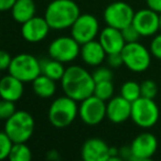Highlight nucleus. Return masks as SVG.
<instances>
[{
    "instance_id": "obj_31",
    "label": "nucleus",
    "mask_w": 161,
    "mask_h": 161,
    "mask_svg": "<svg viewBox=\"0 0 161 161\" xmlns=\"http://www.w3.org/2000/svg\"><path fill=\"white\" fill-rule=\"evenodd\" d=\"M150 52L154 58L161 60V33L152 39L150 44Z\"/></svg>"
},
{
    "instance_id": "obj_9",
    "label": "nucleus",
    "mask_w": 161,
    "mask_h": 161,
    "mask_svg": "<svg viewBox=\"0 0 161 161\" xmlns=\"http://www.w3.org/2000/svg\"><path fill=\"white\" fill-rule=\"evenodd\" d=\"M135 11L128 3L116 1L110 3L104 11V20L107 25L123 30L127 25H131L134 20Z\"/></svg>"
},
{
    "instance_id": "obj_18",
    "label": "nucleus",
    "mask_w": 161,
    "mask_h": 161,
    "mask_svg": "<svg viewBox=\"0 0 161 161\" xmlns=\"http://www.w3.org/2000/svg\"><path fill=\"white\" fill-rule=\"evenodd\" d=\"M106 51L99 41L92 40L80 45V56L86 64L98 66L106 58Z\"/></svg>"
},
{
    "instance_id": "obj_7",
    "label": "nucleus",
    "mask_w": 161,
    "mask_h": 161,
    "mask_svg": "<svg viewBox=\"0 0 161 161\" xmlns=\"http://www.w3.org/2000/svg\"><path fill=\"white\" fill-rule=\"evenodd\" d=\"M124 64L132 72L140 73L149 67L151 56L148 49L139 42L126 43L121 50Z\"/></svg>"
},
{
    "instance_id": "obj_17",
    "label": "nucleus",
    "mask_w": 161,
    "mask_h": 161,
    "mask_svg": "<svg viewBox=\"0 0 161 161\" xmlns=\"http://www.w3.org/2000/svg\"><path fill=\"white\" fill-rule=\"evenodd\" d=\"M98 41L103 45L107 54L121 52V50L124 49L126 44L121 30L109 27V25H107L105 29L102 30Z\"/></svg>"
},
{
    "instance_id": "obj_16",
    "label": "nucleus",
    "mask_w": 161,
    "mask_h": 161,
    "mask_svg": "<svg viewBox=\"0 0 161 161\" xmlns=\"http://www.w3.org/2000/svg\"><path fill=\"white\" fill-rule=\"evenodd\" d=\"M131 104L120 96L112 97L107 103L106 117L114 124H120L131 117Z\"/></svg>"
},
{
    "instance_id": "obj_13",
    "label": "nucleus",
    "mask_w": 161,
    "mask_h": 161,
    "mask_svg": "<svg viewBox=\"0 0 161 161\" xmlns=\"http://www.w3.org/2000/svg\"><path fill=\"white\" fill-rule=\"evenodd\" d=\"M50 29L51 27L47 23V19L41 17H33L27 22L22 23L21 34L22 38L28 42L38 43L47 38Z\"/></svg>"
},
{
    "instance_id": "obj_22",
    "label": "nucleus",
    "mask_w": 161,
    "mask_h": 161,
    "mask_svg": "<svg viewBox=\"0 0 161 161\" xmlns=\"http://www.w3.org/2000/svg\"><path fill=\"white\" fill-rule=\"evenodd\" d=\"M63 63L60 61H56L54 58L51 60H44L41 62V74H44L47 77L52 78L54 80H62L63 75L65 73Z\"/></svg>"
},
{
    "instance_id": "obj_3",
    "label": "nucleus",
    "mask_w": 161,
    "mask_h": 161,
    "mask_svg": "<svg viewBox=\"0 0 161 161\" xmlns=\"http://www.w3.org/2000/svg\"><path fill=\"white\" fill-rule=\"evenodd\" d=\"M77 102L69 96L58 97L51 104L47 113L49 121L55 128H65L69 126L78 114Z\"/></svg>"
},
{
    "instance_id": "obj_20",
    "label": "nucleus",
    "mask_w": 161,
    "mask_h": 161,
    "mask_svg": "<svg viewBox=\"0 0 161 161\" xmlns=\"http://www.w3.org/2000/svg\"><path fill=\"white\" fill-rule=\"evenodd\" d=\"M11 14L16 22L22 25L36 17V3L33 0H17L11 8Z\"/></svg>"
},
{
    "instance_id": "obj_36",
    "label": "nucleus",
    "mask_w": 161,
    "mask_h": 161,
    "mask_svg": "<svg viewBox=\"0 0 161 161\" xmlns=\"http://www.w3.org/2000/svg\"><path fill=\"white\" fill-rule=\"evenodd\" d=\"M159 30L161 31V14H159Z\"/></svg>"
},
{
    "instance_id": "obj_35",
    "label": "nucleus",
    "mask_w": 161,
    "mask_h": 161,
    "mask_svg": "<svg viewBox=\"0 0 161 161\" xmlns=\"http://www.w3.org/2000/svg\"><path fill=\"white\" fill-rule=\"evenodd\" d=\"M17 0H0V9L1 11H8L11 10Z\"/></svg>"
},
{
    "instance_id": "obj_32",
    "label": "nucleus",
    "mask_w": 161,
    "mask_h": 161,
    "mask_svg": "<svg viewBox=\"0 0 161 161\" xmlns=\"http://www.w3.org/2000/svg\"><path fill=\"white\" fill-rule=\"evenodd\" d=\"M107 62L110 67H120L124 64V58L121 52H117V53H110L107 54Z\"/></svg>"
},
{
    "instance_id": "obj_5",
    "label": "nucleus",
    "mask_w": 161,
    "mask_h": 161,
    "mask_svg": "<svg viewBox=\"0 0 161 161\" xmlns=\"http://www.w3.org/2000/svg\"><path fill=\"white\" fill-rule=\"evenodd\" d=\"M9 74L16 76L23 83L33 82L41 74V62L32 54L21 53L12 58Z\"/></svg>"
},
{
    "instance_id": "obj_12",
    "label": "nucleus",
    "mask_w": 161,
    "mask_h": 161,
    "mask_svg": "<svg viewBox=\"0 0 161 161\" xmlns=\"http://www.w3.org/2000/svg\"><path fill=\"white\" fill-rule=\"evenodd\" d=\"M158 141L150 132H142L132 140L130 145L132 160L143 161L150 159L157 151Z\"/></svg>"
},
{
    "instance_id": "obj_23",
    "label": "nucleus",
    "mask_w": 161,
    "mask_h": 161,
    "mask_svg": "<svg viewBox=\"0 0 161 161\" xmlns=\"http://www.w3.org/2000/svg\"><path fill=\"white\" fill-rule=\"evenodd\" d=\"M120 95L123 97H125L127 101H129L130 103H134L139 97H141L140 84H138L137 82H134V80H127L121 86Z\"/></svg>"
},
{
    "instance_id": "obj_26",
    "label": "nucleus",
    "mask_w": 161,
    "mask_h": 161,
    "mask_svg": "<svg viewBox=\"0 0 161 161\" xmlns=\"http://www.w3.org/2000/svg\"><path fill=\"white\" fill-rule=\"evenodd\" d=\"M14 145V142L5 131H3L0 134V159L1 160H5V159L9 158V154L11 152Z\"/></svg>"
},
{
    "instance_id": "obj_2",
    "label": "nucleus",
    "mask_w": 161,
    "mask_h": 161,
    "mask_svg": "<svg viewBox=\"0 0 161 161\" xmlns=\"http://www.w3.org/2000/svg\"><path fill=\"white\" fill-rule=\"evenodd\" d=\"M80 14V7L73 0H53L47 7L44 18L51 29L64 30L71 28Z\"/></svg>"
},
{
    "instance_id": "obj_33",
    "label": "nucleus",
    "mask_w": 161,
    "mask_h": 161,
    "mask_svg": "<svg viewBox=\"0 0 161 161\" xmlns=\"http://www.w3.org/2000/svg\"><path fill=\"white\" fill-rule=\"evenodd\" d=\"M12 58L8 52L1 51L0 52V69H9L10 64H11Z\"/></svg>"
},
{
    "instance_id": "obj_6",
    "label": "nucleus",
    "mask_w": 161,
    "mask_h": 161,
    "mask_svg": "<svg viewBox=\"0 0 161 161\" xmlns=\"http://www.w3.org/2000/svg\"><path fill=\"white\" fill-rule=\"evenodd\" d=\"M130 118L139 127L151 128L159 119V108L153 99L141 96L131 104Z\"/></svg>"
},
{
    "instance_id": "obj_24",
    "label": "nucleus",
    "mask_w": 161,
    "mask_h": 161,
    "mask_svg": "<svg viewBox=\"0 0 161 161\" xmlns=\"http://www.w3.org/2000/svg\"><path fill=\"white\" fill-rule=\"evenodd\" d=\"M31 158V150L25 145V142L14 143L9 154V159L11 161H30Z\"/></svg>"
},
{
    "instance_id": "obj_34",
    "label": "nucleus",
    "mask_w": 161,
    "mask_h": 161,
    "mask_svg": "<svg viewBox=\"0 0 161 161\" xmlns=\"http://www.w3.org/2000/svg\"><path fill=\"white\" fill-rule=\"evenodd\" d=\"M148 8L154 10L158 14H161V0H146Z\"/></svg>"
},
{
    "instance_id": "obj_14",
    "label": "nucleus",
    "mask_w": 161,
    "mask_h": 161,
    "mask_svg": "<svg viewBox=\"0 0 161 161\" xmlns=\"http://www.w3.org/2000/svg\"><path fill=\"white\" fill-rule=\"evenodd\" d=\"M132 25L141 36H153L159 30V14L150 8L139 10L135 12Z\"/></svg>"
},
{
    "instance_id": "obj_27",
    "label": "nucleus",
    "mask_w": 161,
    "mask_h": 161,
    "mask_svg": "<svg viewBox=\"0 0 161 161\" xmlns=\"http://www.w3.org/2000/svg\"><path fill=\"white\" fill-rule=\"evenodd\" d=\"M140 90L142 97L153 99L158 93V86L152 80H146L140 84Z\"/></svg>"
},
{
    "instance_id": "obj_25",
    "label": "nucleus",
    "mask_w": 161,
    "mask_h": 161,
    "mask_svg": "<svg viewBox=\"0 0 161 161\" xmlns=\"http://www.w3.org/2000/svg\"><path fill=\"white\" fill-rule=\"evenodd\" d=\"M96 97L103 99L104 102L109 101L114 95V84L112 80H105L95 84L94 94Z\"/></svg>"
},
{
    "instance_id": "obj_8",
    "label": "nucleus",
    "mask_w": 161,
    "mask_h": 161,
    "mask_svg": "<svg viewBox=\"0 0 161 161\" xmlns=\"http://www.w3.org/2000/svg\"><path fill=\"white\" fill-rule=\"evenodd\" d=\"M80 45L73 36H61L51 42L49 47V55L51 58L62 63L72 62L80 54Z\"/></svg>"
},
{
    "instance_id": "obj_15",
    "label": "nucleus",
    "mask_w": 161,
    "mask_h": 161,
    "mask_svg": "<svg viewBox=\"0 0 161 161\" xmlns=\"http://www.w3.org/2000/svg\"><path fill=\"white\" fill-rule=\"evenodd\" d=\"M110 147L99 138L87 139L82 146V158L84 161H108Z\"/></svg>"
},
{
    "instance_id": "obj_11",
    "label": "nucleus",
    "mask_w": 161,
    "mask_h": 161,
    "mask_svg": "<svg viewBox=\"0 0 161 161\" xmlns=\"http://www.w3.org/2000/svg\"><path fill=\"white\" fill-rule=\"evenodd\" d=\"M99 30V25L97 19L92 14H80L76 21L71 27L72 36L80 45L86 42L95 40Z\"/></svg>"
},
{
    "instance_id": "obj_28",
    "label": "nucleus",
    "mask_w": 161,
    "mask_h": 161,
    "mask_svg": "<svg viewBox=\"0 0 161 161\" xmlns=\"http://www.w3.org/2000/svg\"><path fill=\"white\" fill-rule=\"evenodd\" d=\"M16 112L17 110L16 106H14V102L7 101V99L1 101V103H0V118L3 119V120H7Z\"/></svg>"
},
{
    "instance_id": "obj_10",
    "label": "nucleus",
    "mask_w": 161,
    "mask_h": 161,
    "mask_svg": "<svg viewBox=\"0 0 161 161\" xmlns=\"http://www.w3.org/2000/svg\"><path fill=\"white\" fill-rule=\"evenodd\" d=\"M106 102L95 95H92L80 102L78 114L84 124L88 126H95L98 125L106 117Z\"/></svg>"
},
{
    "instance_id": "obj_4",
    "label": "nucleus",
    "mask_w": 161,
    "mask_h": 161,
    "mask_svg": "<svg viewBox=\"0 0 161 161\" xmlns=\"http://www.w3.org/2000/svg\"><path fill=\"white\" fill-rule=\"evenodd\" d=\"M34 119L29 113L18 110L6 120L3 131L11 138L14 143L27 142L34 131Z\"/></svg>"
},
{
    "instance_id": "obj_30",
    "label": "nucleus",
    "mask_w": 161,
    "mask_h": 161,
    "mask_svg": "<svg viewBox=\"0 0 161 161\" xmlns=\"http://www.w3.org/2000/svg\"><path fill=\"white\" fill-rule=\"evenodd\" d=\"M93 78L95 80V84L99 82H105V80H113V72L108 67H98L93 72Z\"/></svg>"
},
{
    "instance_id": "obj_29",
    "label": "nucleus",
    "mask_w": 161,
    "mask_h": 161,
    "mask_svg": "<svg viewBox=\"0 0 161 161\" xmlns=\"http://www.w3.org/2000/svg\"><path fill=\"white\" fill-rule=\"evenodd\" d=\"M121 33H123V36H124V39H125L126 43L138 42L139 38L141 36V34L139 33V31L135 28V25H132V23L127 25L126 28H124V29L121 30Z\"/></svg>"
},
{
    "instance_id": "obj_21",
    "label": "nucleus",
    "mask_w": 161,
    "mask_h": 161,
    "mask_svg": "<svg viewBox=\"0 0 161 161\" xmlns=\"http://www.w3.org/2000/svg\"><path fill=\"white\" fill-rule=\"evenodd\" d=\"M32 88L36 95L41 98H50L55 94V80L47 77L44 74H40L32 82Z\"/></svg>"
},
{
    "instance_id": "obj_1",
    "label": "nucleus",
    "mask_w": 161,
    "mask_h": 161,
    "mask_svg": "<svg viewBox=\"0 0 161 161\" xmlns=\"http://www.w3.org/2000/svg\"><path fill=\"white\" fill-rule=\"evenodd\" d=\"M61 80L65 95L76 102H82L94 94L95 80L93 75L83 67L77 65L67 67Z\"/></svg>"
},
{
    "instance_id": "obj_19",
    "label": "nucleus",
    "mask_w": 161,
    "mask_h": 161,
    "mask_svg": "<svg viewBox=\"0 0 161 161\" xmlns=\"http://www.w3.org/2000/svg\"><path fill=\"white\" fill-rule=\"evenodd\" d=\"M23 94V82L16 76L9 75L3 77L0 82V95L3 99L11 101L16 103L22 97Z\"/></svg>"
}]
</instances>
